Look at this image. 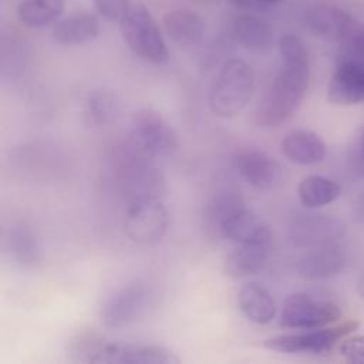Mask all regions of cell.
Masks as SVG:
<instances>
[{"label": "cell", "mask_w": 364, "mask_h": 364, "mask_svg": "<svg viewBox=\"0 0 364 364\" xmlns=\"http://www.w3.org/2000/svg\"><path fill=\"white\" fill-rule=\"evenodd\" d=\"M297 193L304 208L317 209L334 202L341 193V186L326 176L309 175L300 181Z\"/></svg>", "instance_id": "cell-26"}, {"label": "cell", "mask_w": 364, "mask_h": 364, "mask_svg": "<svg viewBox=\"0 0 364 364\" xmlns=\"http://www.w3.org/2000/svg\"><path fill=\"white\" fill-rule=\"evenodd\" d=\"M279 53L282 67L253 112V122L260 128H274L289 121L309 87L310 64L304 43L294 34H284L279 40Z\"/></svg>", "instance_id": "cell-1"}, {"label": "cell", "mask_w": 364, "mask_h": 364, "mask_svg": "<svg viewBox=\"0 0 364 364\" xmlns=\"http://www.w3.org/2000/svg\"><path fill=\"white\" fill-rule=\"evenodd\" d=\"M65 0H21L17 6L18 20L31 28L55 24L64 13Z\"/></svg>", "instance_id": "cell-27"}, {"label": "cell", "mask_w": 364, "mask_h": 364, "mask_svg": "<svg viewBox=\"0 0 364 364\" xmlns=\"http://www.w3.org/2000/svg\"><path fill=\"white\" fill-rule=\"evenodd\" d=\"M360 326L355 320H347L333 327L310 328V331L277 334L263 341V346L280 354H326L336 347L344 337L350 336Z\"/></svg>", "instance_id": "cell-7"}, {"label": "cell", "mask_w": 364, "mask_h": 364, "mask_svg": "<svg viewBox=\"0 0 364 364\" xmlns=\"http://www.w3.org/2000/svg\"><path fill=\"white\" fill-rule=\"evenodd\" d=\"M340 317L341 310L336 303L306 291H297L283 301L279 324L284 328L310 330L324 327Z\"/></svg>", "instance_id": "cell-8"}, {"label": "cell", "mask_w": 364, "mask_h": 364, "mask_svg": "<svg viewBox=\"0 0 364 364\" xmlns=\"http://www.w3.org/2000/svg\"><path fill=\"white\" fill-rule=\"evenodd\" d=\"M235 7H239V9H246V10H259V9H263L266 6H270V4H277V3H282L283 0H229Z\"/></svg>", "instance_id": "cell-31"}, {"label": "cell", "mask_w": 364, "mask_h": 364, "mask_svg": "<svg viewBox=\"0 0 364 364\" xmlns=\"http://www.w3.org/2000/svg\"><path fill=\"white\" fill-rule=\"evenodd\" d=\"M357 212H358L360 216L364 219V193L361 195L360 200L357 202Z\"/></svg>", "instance_id": "cell-34"}, {"label": "cell", "mask_w": 364, "mask_h": 364, "mask_svg": "<svg viewBox=\"0 0 364 364\" xmlns=\"http://www.w3.org/2000/svg\"><path fill=\"white\" fill-rule=\"evenodd\" d=\"M304 21L307 28L317 37L324 40H344L347 41L357 34V23L346 11L327 6H313L306 11Z\"/></svg>", "instance_id": "cell-14"}, {"label": "cell", "mask_w": 364, "mask_h": 364, "mask_svg": "<svg viewBox=\"0 0 364 364\" xmlns=\"http://www.w3.org/2000/svg\"><path fill=\"white\" fill-rule=\"evenodd\" d=\"M232 166L246 183L259 191H272L282 181V166L279 162L256 146L235 151Z\"/></svg>", "instance_id": "cell-11"}, {"label": "cell", "mask_w": 364, "mask_h": 364, "mask_svg": "<svg viewBox=\"0 0 364 364\" xmlns=\"http://www.w3.org/2000/svg\"><path fill=\"white\" fill-rule=\"evenodd\" d=\"M282 154L297 165H316L326 158L327 148L323 138L311 129L296 128L280 141Z\"/></svg>", "instance_id": "cell-18"}, {"label": "cell", "mask_w": 364, "mask_h": 364, "mask_svg": "<svg viewBox=\"0 0 364 364\" xmlns=\"http://www.w3.org/2000/svg\"><path fill=\"white\" fill-rule=\"evenodd\" d=\"M343 233L340 220L320 213L299 215L291 220L287 230L290 243L296 247H317L337 242Z\"/></svg>", "instance_id": "cell-12"}, {"label": "cell", "mask_w": 364, "mask_h": 364, "mask_svg": "<svg viewBox=\"0 0 364 364\" xmlns=\"http://www.w3.org/2000/svg\"><path fill=\"white\" fill-rule=\"evenodd\" d=\"M353 162H354V169L355 172L364 178V129L361 131L360 134V138H358V142H357V148H355V152H354V158H353Z\"/></svg>", "instance_id": "cell-32"}, {"label": "cell", "mask_w": 364, "mask_h": 364, "mask_svg": "<svg viewBox=\"0 0 364 364\" xmlns=\"http://www.w3.org/2000/svg\"><path fill=\"white\" fill-rule=\"evenodd\" d=\"M158 290L146 279H134L114 289L102 301L100 320L109 330L131 327L155 309Z\"/></svg>", "instance_id": "cell-3"}, {"label": "cell", "mask_w": 364, "mask_h": 364, "mask_svg": "<svg viewBox=\"0 0 364 364\" xmlns=\"http://www.w3.org/2000/svg\"><path fill=\"white\" fill-rule=\"evenodd\" d=\"M243 208H246V203L239 189L232 185L218 186L205 203L203 218L208 230L220 236L223 225Z\"/></svg>", "instance_id": "cell-19"}, {"label": "cell", "mask_w": 364, "mask_h": 364, "mask_svg": "<svg viewBox=\"0 0 364 364\" xmlns=\"http://www.w3.org/2000/svg\"><path fill=\"white\" fill-rule=\"evenodd\" d=\"M255 91L253 68L240 58H230L219 68L208 94L210 111L220 118L239 115Z\"/></svg>", "instance_id": "cell-4"}, {"label": "cell", "mask_w": 364, "mask_h": 364, "mask_svg": "<svg viewBox=\"0 0 364 364\" xmlns=\"http://www.w3.org/2000/svg\"><path fill=\"white\" fill-rule=\"evenodd\" d=\"M128 139L146 155L159 159L176 154L179 141L175 129L165 117L154 108L134 111Z\"/></svg>", "instance_id": "cell-6"}, {"label": "cell", "mask_w": 364, "mask_h": 364, "mask_svg": "<svg viewBox=\"0 0 364 364\" xmlns=\"http://www.w3.org/2000/svg\"><path fill=\"white\" fill-rule=\"evenodd\" d=\"M347 263L346 249L337 243L311 247L299 259L297 273L306 280H323L338 274Z\"/></svg>", "instance_id": "cell-16"}, {"label": "cell", "mask_w": 364, "mask_h": 364, "mask_svg": "<svg viewBox=\"0 0 364 364\" xmlns=\"http://www.w3.org/2000/svg\"><path fill=\"white\" fill-rule=\"evenodd\" d=\"M115 176L127 205L144 199H162L166 191L156 159L146 155L128 138L112 152Z\"/></svg>", "instance_id": "cell-2"}, {"label": "cell", "mask_w": 364, "mask_h": 364, "mask_svg": "<svg viewBox=\"0 0 364 364\" xmlns=\"http://www.w3.org/2000/svg\"><path fill=\"white\" fill-rule=\"evenodd\" d=\"M340 354L350 363L364 364V336H347L340 341Z\"/></svg>", "instance_id": "cell-29"}, {"label": "cell", "mask_w": 364, "mask_h": 364, "mask_svg": "<svg viewBox=\"0 0 364 364\" xmlns=\"http://www.w3.org/2000/svg\"><path fill=\"white\" fill-rule=\"evenodd\" d=\"M220 236L235 243L273 242L270 226L262 216L247 208L239 210L223 225Z\"/></svg>", "instance_id": "cell-23"}, {"label": "cell", "mask_w": 364, "mask_h": 364, "mask_svg": "<svg viewBox=\"0 0 364 364\" xmlns=\"http://www.w3.org/2000/svg\"><path fill=\"white\" fill-rule=\"evenodd\" d=\"M3 250L16 266L23 269H33L41 262L40 239L24 222L11 223L3 230Z\"/></svg>", "instance_id": "cell-15"}, {"label": "cell", "mask_w": 364, "mask_h": 364, "mask_svg": "<svg viewBox=\"0 0 364 364\" xmlns=\"http://www.w3.org/2000/svg\"><path fill=\"white\" fill-rule=\"evenodd\" d=\"M341 58H351L364 64V31H360L347 40Z\"/></svg>", "instance_id": "cell-30"}, {"label": "cell", "mask_w": 364, "mask_h": 364, "mask_svg": "<svg viewBox=\"0 0 364 364\" xmlns=\"http://www.w3.org/2000/svg\"><path fill=\"white\" fill-rule=\"evenodd\" d=\"M179 357L168 347L154 343L115 341L101 334L92 364H178Z\"/></svg>", "instance_id": "cell-9"}, {"label": "cell", "mask_w": 364, "mask_h": 364, "mask_svg": "<svg viewBox=\"0 0 364 364\" xmlns=\"http://www.w3.org/2000/svg\"><path fill=\"white\" fill-rule=\"evenodd\" d=\"M119 31L128 48L139 58L154 64L168 61L169 51L162 33L144 4L131 3L119 21Z\"/></svg>", "instance_id": "cell-5"}, {"label": "cell", "mask_w": 364, "mask_h": 364, "mask_svg": "<svg viewBox=\"0 0 364 364\" xmlns=\"http://www.w3.org/2000/svg\"><path fill=\"white\" fill-rule=\"evenodd\" d=\"M98 14L107 21H121L131 6V0H92Z\"/></svg>", "instance_id": "cell-28"}, {"label": "cell", "mask_w": 364, "mask_h": 364, "mask_svg": "<svg viewBox=\"0 0 364 364\" xmlns=\"http://www.w3.org/2000/svg\"><path fill=\"white\" fill-rule=\"evenodd\" d=\"M233 36L245 50L255 54H264L273 46V30L270 24L252 14H242L235 18Z\"/></svg>", "instance_id": "cell-24"}, {"label": "cell", "mask_w": 364, "mask_h": 364, "mask_svg": "<svg viewBox=\"0 0 364 364\" xmlns=\"http://www.w3.org/2000/svg\"><path fill=\"white\" fill-rule=\"evenodd\" d=\"M100 33V21L95 14L88 11L73 13L60 18L53 26V38L55 43L74 47L92 41Z\"/></svg>", "instance_id": "cell-20"}, {"label": "cell", "mask_w": 364, "mask_h": 364, "mask_svg": "<svg viewBox=\"0 0 364 364\" xmlns=\"http://www.w3.org/2000/svg\"><path fill=\"white\" fill-rule=\"evenodd\" d=\"M125 232L128 237L139 245H154L168 232L169 213L162 199H144L127 206Z\"/></svg>", "instance_id": "cell-10"}, {"label": "cell", "mask_w": 364, "mask_h": 364, "mask_svg": "<svg viewBox=\"0 0 364 364\" xmlns=\"http://www.w3.org/2000/svg\"><path fill=\"white\" fill-rule=\"evenodd\" d=\"M162 24L166 36L182 48H189L200 43L205 24L200 16L188 9H176L164 14Z\"/></svg>", "instance_id": "cell-21"}, {"label": "cell", "mask_w": 364, "mask_h": 364, "mask_svg": "<svg viewBox=\"0 0 364 364\" xmlns=\"http://www.w3.org/2000/svg\"><path fill=\"white\" fill-rule=\"evenodd\" d=\"M357 291H358L360 297L364 299V274L360 277V280H358V283H357Z\"/></svg>", "instance_id": "cell-33"}, {"label": "cell", "mask_w": 364, "mask_h": 364, "mask_svg": "<svg viewBox=\"0 0 364 364\" xmlns=\"http://www.w3.org/2000/svg\"><path fill=\"white\" fill-rule=\"evenodd\" d=\"M273 242L236 243L225 259V272L235 279H243L262 272L270 257Z\"/></svg>", "instance_id": "cell-17"}, {"label": "cell", "mask_w": 364, "mask_h": 364, "mask_svg": "<svg viewBox=\"0 0 364 364\" xmlns=\"http://www.w3.org/2000/svg\"><path fill=\"white\" fill-rule=\"evenodd\" d=\"M331 104L354 105L364 101V64L351 58H340L327 88Z\"/></svg>", "instance_id": "cell-13"}, {"label": "cell", "mask_w": 364, "mask_h": 364, "mask_svg": "<svg viewBox=\"0 0 364 364\" xmlns=\"http://www.w3.org/2000/svg\"><path fill=\"white\" fill-rule=\"evenodd\" d=\"M121 100L108 90L91 91L84 104V115L90 125L107 127L121 117Z\"/></svg>", "instance_id": "cell-25"}, {"label": "cell", "mask_w": 364, "mask_h": 364, "mask_svg": "<svg viewBox=\"0 0 364 364\" xmlns=\"http://www.w3.org/2000/svg\"><path fill=\"white\" fill-rule=\"evenodd\" d=\"M237 304L249 321L260 326L270 323L277 311L272 293L259 282H247L240 287Z\"/></svg>", "instance_id": "cell-22"}]
</instances>
